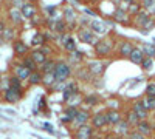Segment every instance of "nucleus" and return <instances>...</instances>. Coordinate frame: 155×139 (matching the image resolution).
Returning a JSON list of instances; mask_svg holds the SVG:
<instances>
[{
    "label": "nucleus",
    "mask_w": 155,
    "mask_h": 139,
    "mask_svg": "<svg viewBox=\"0 0 155 139\" xmlns=\"http://www.w3.org/2000/svg\"><path fill=\"white\" fill-rule=\"evenodd\" d=\"M116 45H118V39L110 31L109 34L99 37V40L93 45V53L99 59H112L116 54Z\"/></svg>",
    "instance_id": "1"
},
{
    "label": "nucleus",
    "mask_w": 155,
    "mask_h": 139,
    "mask_svg": "<svg viewBox=\"0 0 155 139\" xmlns=\"http://www.w3.org/2000/svg\"><path fill=\"white\" fill-rule=\"evenodd\" d=\"M112 20L118 25H123V27H132V16L130 12L127 11V8L124 6H115L113 12H112Z\"/></svg>",
    "instance_id": "2"
},
{
    "label": "nucleus",
    "mask_w": 155,
    "mask_h": 139,
    "mask_svg": "<svg viewBox=\"0 0 155 139\" xmlns=\"http://www.w3.org/2000/svg\"><path fill=\"white\" fill-rule=\"evenodd\" d=\"M92 108H81L79 107V110H78V113H76V116H74V119H73V122L68 125L70 127V131H74L76 128H79V127H82V125H85V124H88L90 122V119H92Z\"/></svg>",
    "instance_id": "3"
},
{
    "label": "nucleus",
    "mask_w": 155,
    "mask_h": 139,
    "mask_svg": "<svg viewBox=\"0 0 155 139\" xmlns=\"http://www.w3.org/2000/svg\"><path fill=\"white\" fill-rule=\"evenodd\" d=\"M62 5H64V6H62V11H64L62 19L67 22L70 31H76V30H78V17H79V14H78V11H76L71 5H68V3H65V2H64Z\"/></svg>",
    "instance_id": "4"
},
{
    "label": "nucleus",
    "mask_w": 155,
    "mask_h": 139,
    "mask_svg": "<svg viewBox=\"0 0 155 139\" xmlns=\"http://www.w3.org/2000/svg\"><path fill=\"white\" fill-rule=\"evenodd\" d=\"M76 39L84 45H95L99 40V36H96L88 27H78L76 30Z\"/></svg>",
    "instance_id": "5"
},
{
    "label": "nucleus",
    "mask_w": 155,
    "mask_h": 139,
    "mask_svg": "<svg viewBox=\"0 0 155 139\" xmlns=\"http://www.w3.org/2000/svg\"><path fill=\"white\" fill-rule=\"evenodd\" d=\"M54 74H56L58 82H67L73 76L71 65L68 64V62H65V60H58L56 68H54Z\"/></svg>",
    "instance_id": "6"
},
{
    "label": "nucleus",
    "mask_w": 155,
    "mask_h": 139,
    "mask_svg": "<svg viewBox=\"0 0 155 139\" xmlns=\"http://www.w3.org/2000/svg\"><path fill=\"white\" fill-rule=\"evenodd\" d=\"M106 65H107L106 59L95 57V59H88V60H85V67H87V70L92 73L95 77H99V76L104 74V71H106Z\"/></svg>",
    "instance_id": "7"
},
{
    "label": "nucleus",
    "mask_w": 155,
    "mask_h": 139,
    "mask_svg": "<svg viewBox=\"0 0 155 139\" xmlns=\"http://www.w3.org/2000/svg\"><path fill=\"white\" fill-rule=\"evenodd\" d=\"M88 28L92 30L96 36L102 37L110 33V23L107 20H101V19H90L88 22Z\"/></svg>",
    "instance_id": "8"
},
{
    "label": "nucleus",
    "mask_w": 155,
    "mask_h": 139,
    "mask_svg": "<svg viewBox=\"0 0 155 139\" xmlns=\"http://www.w3.org/2000/svg\"><path fill=\"white\" fill-rule=\"evenodd\" d=\"M135 42L130 39H121L118 40V45H116V56L121 59H127L130 56V53L135 49Z\"/></svg>",
    "instance_id": "9"
},
{
    "label": "nucleus",
    "mask_w": 155,
    "mask_h": 139,
    "mask_svg": "<svg viewBox=\"0 0 155 139\" xmlns=\"http://www.w3.org/2000/svg\"><path fill=\"white\" fill-rule=\"evenodd\" d=\"M95 133H96V130L88 122V124L82 125V127L76 128L74 131H71V136H73V139H96Z\"/></svg>",
    "instance_id": "10"
},
{
    "label": "nucleus",
    "mask_w": 155,
    "mask_h": 139,
    "mask_svg": "<svg viewBox=\"0 0 155 139\" xmlns=\"http://www.w3.org/2000/svg\"><path fill=\"white\" fill-rule=\"evenodd\" d=\"M90 124H92V127H93L96 131H102L106 127H109L107 118H106V110H101V111L93 113L92 119H90Z\"/></svg>",
    "instance_id": "11"
},
{
    "label": "nucleus",
    "mask_w": 155,
    "mask_h": 139,
    "mask_svg": "<svg viewBox=\"0 0 155 139\" xmlns=\"http://www.w3.org/2000/svg\"><path fill=\"white\" fill-rule=\"evenodd\" d=\"M61 45L64 48V51L71 53L74 49H78V39L73 34H70V31H68L65 34H61Z\"/></svg>",
    "instance_id": "12"
},
{
    "label": "nucleus",
    "mask_w": 155,
    "mask_h": 139,
    "mask_svg": "<svg viewBox=\"0 0 155 139\" xmlns=\"http://www.w3.org/2000/svg\"><path fill=\"white\" fill-rule=\"evenodd\" d=\"M134 128H137L141 134H144L146 137H152L155 134V125L150 122V119H141Z\"/></svg>",
    "instance_id": "13"
},
{
    "label": "nucleus",
    "mask_w": 155,
    "mask_h": 139,
    "mask_svg": "<svg viewBox=\"0 0 155 139\" xmlns=\"http://www.w3.org/2000/svg\"><path fill=\"white\" fill-rule=\"evenodd\" d=\"M22 97H23V91L17 90V88L8 87L6 90L3 91V99H5V102H8V104H17Z\"/></svg>",
    "instance_id": "14"
},
{
    "label": "nucleus",
    "mask_w": 155,
    "mask_h": 139,
    "mask_svg": "<svg viewBox=\"0 0 155 139\" xmlns=\"http://www.w3.org/2000/svg\"><path fill=\"white\" fill-rule=\"evenodd\" d=\"M130 108L137 113V116L140 118V121L141 119H149L150 116V111L146 108V105L143 104V100H141V99H137V100H134V102L130 104Z\"/></svg>",
    "instance_id": "15"
},
{
    "label": "nucleus",
    "mask_w": 155,
    "mask_h": 139,
    "mask_svg": "<svg viewBox=\"0 0 155 139\" xmlns=\"http://www.w3.org/2000/svg\"><path fill=\"white\" fill-rule=\"evenodd\" d=\"M106 118H107L109 127H115V125L124 118V115H123V111L118 110V108H106Z\"/></svg>",
    "instance_id": "16"
},
{
    "label": "nucleus",
    "mask_w": 155,
    "mask_h": 139,
    "mask_svg": "<svg viewBox=\"0 0 155 139\" xmlns=\"http://www.w3.org/2000/svg\"><path fill=\"white\" fill-rule=\"evenodd\" d=\"M132 128H134L132 125H130V124H129V122H127V121L123 118V119H121V121H120V122H118V124H116L115 127H113L112 133H115L116 136H123V137H127Z\"/></svg>",
    "instance_id": "17"
},
{
    "label": "nucleus",
    "mask_w": 155,
    "mask_h": 139,
    "mask_svg": "<svg viewBox=\"0 0 155 139\" xmlns=\"http://www.w3.org/2000/svg\"><path fill=\"white\" fill-rule=\"evenodd\" d=\"M81 91V87H79V82L78 81H67L65 82V87L62 90V97H64V102L73 94V93H78Z\"/></svg>",
    "instance_id": "18"
},
{
    "label": "nucleus",
    "mask_w": 155,
    "mask_h": 139,
    "mask_svg": "<svg viewBox=\"0 0 155 139\" xmlns=\"http://www.w3.org/2000/svg\"><path fill=\"white\" fill-rule=\"evenodd\" d=\"M20 11H22V16H23V19H25V20H33V19L37 16V8H36V3H31V2H28V0L22 5Z\"/></svg>",
    "instance_id": "19"
},
{
    "label": "nucleus",
    "mask_w": 155,
    "mask_h": 139,
    "mask_svg": "<svg viewBox=\"0 0 155 139\" xmlns=\"http://www.w3.org/2000/svg\"><path fill=\"white\" fill-rule=\"evenodd\" d=\"M12 49H14V54L17 57H20V59L30 54V46L25 43L22 39H16L14 42H12Z\"/></svg>",
    "instance_id": "20"
},
{
    "label": "nucleus",
    "mask_w": 155,
    "mask_h": 139,
    "mask_svg": "<svg viewBox=\"0 0 155 139\" xmlns=\"http://www.w3.org/2000/svg\"><path fill=\"white\" fill-rule=\"evenodd\" d=\"M67 62L73 67H79V65H82L84 62H85V54L82 53V51H79V49H74V51H71V53H68L67 54Z\"/></svg>",
    "instance_id": "21"
},
{
    "label": "nucleus",
    "mask_w": 155,
    "mask_h": 139,
    "mask_svg": "<svg viewBox=\"0 0 155 139\" xmlns=\"http://www.w3.org/2000/svg\"><path fill=\"white\" fill-rule=\"evenodd\" d=\"M78 107H70V105H65V108H64L62 111V116H61V122L62 124H65V125H70L76 116V113H78Z\"/></svg>",
    "instance_id": "22"
},
{
    "label": "nucleus",
    "mask_w": 155,
    "mask_h": 139,
    "mask_svg": "<svg viewBox=\"0 0 155 139\" xmlns=\"http://www.w3.org/2000/svg\"><path fill=\"white\" fill-rule=\"evenodd\" d=\"M8 17H9V22L14 25V27H17V25H20L25 19L22 16V11L20 8H16V6H11L8 9Z\"/></svg>",
    "instance_id": "23"
},
{
    "label": "nucleus",
    "mask_w": 155,
    "mask_h": 139,
    "mask_svg": "<svg viewBox=\"0 0 155 139\" xmlns=\"http://www.w3.org/2000/svg\"><path fill=\"white\" fill-rule=\"evenodd\" d=\"M150 14H149V12L146 11V9H141L140 12H137V14L135 16H132V27L134 28H141V27H143V23L147 20V17H149Z\"/></svg>",
    "instance_id": "24"
},
{
    "label": "nucleus",
    "mask_w": 155,
    "mask_h": 139,
    "mask_svg": "<svg viewBox=\"0 0 155 139\" xmlns=\"http://www.w3.org/2000/svg\"><path fill=\"white\" fill-rule=\"evenodd\" d=\"M74 76H76L78 82H79V81H82V82H90V81H92V79L95 77V76L87 70V67H85V65H84V67H79V68H76Z\"/></svg>",
    "instance_id": "25"
},
{
    "label": "nucleus",
    "mask_w": 155,
    "mask_h": 139,
    "mask_svg": "<svg viewBox=\"0 0 155 139\" xmlns=\"http://www.w3.org/2000/svg\"><path fill=\"white\" fill-rule=\"evenodd\" d=\"M14 74L17 76L20 81H28L31 71H30V70L20 62V64H16V65H14Z\"/></svg>",
    "instance_id": "26"
},
{
    "label": "nucleus",
    "mask_w": 155,
    "mask_h": 139,
    "mask_svg": "<svg viewBox=\"0 0 155 139\" xmlns=\"http://www.w3.org/2000/svg\"><path fill=\"white\" fill-rule=\"evenodd\" d=\"M144 53H143V49H141L140 46H135V49L130 53V56H129L127 59L132 62V64H135V65H141V62L144 60Z\"/></svg>",
    "instance_id": "27"
},
{
    "label": "nucleus",
    "mask_w": 155,
    "mask_h": 139,
    "mask_svg": "<svg viewBox=\"0 0 155 139\" xmlns=\"http://www.w3.org/2000/svg\"><path fill=\"white\" fill-rule=\"evenodd\" d=\"M99 104H101V97H99L98 94H95V93H92V94H84L82 105H85V107H88V108H93V107H96V105H99Z\"/></svg>",
    "instance_id": "28"
},
{
    "label": "nucleus",
    "mask_w": 155,
    "mask_h": 139,
    "mask_svg": "<svg viewBox=\"0 0 155 139\" xmlns=\"http://www.w3.org/2000/svg\"><path fill=\"white\" fill-rule=\"evenodd\" d=\"M30 56L33 57V60L36 62V64H37L39 67H41V65L44 64V62L48 59V56L42 51L41 48H34V49H31V51H30Z\"/></svg>",
    "instance_id": "29"
},
{
    "label": "nucleus",
    "mask_w": 155,
    "mask_h": 139,
    "mask_svg": "<svg viewBox=\"0 0 155 139\" xmlns=\"http://www.w3.org/2000/svg\"><path fill=\"white\" fill-rule=\"evenodd\" d=\"M82 100H84V94L81 91H78V93H73L67 100H65V105H70V107H78L79 108L82 105Z\"/></svg>",
    "instance_id": "30"
},
{
    "label": "nucleus",
    "mask_w": 155,
    "mask_h": 139,
    "mask_svg": "<svg viewBox=\"0 0 155 139\" xmlns=\"http://www.w3.org/2000/svg\"><path fill=\"white\" fill-rule=\"evenodd\" d=\"M42 77H44V73L41 70H36V71H31L30 77H28V85L31 87H36V85H42Z\"/></svg>",
    "instance_id": "31"
},
{
    "label": "nucleus",
    "mask_w": 155,
    "mask_h": 139,
    "mask_svg": "<svg viewBox=\"0 0 155 139\" xmlns=\"http://www.w3.org/2000/svg\"><path fill=\"white\" fill-rule=\"evenodd\" d=\"M45 43H47V37H45V34L41 33V31H37V33L33 36V39H31V46H34V48H41V46H44Z\"/></svg>",
    "instance_id": "32"
},
{
    "label": "nucleus",
    "mask_w": 155,
    "mask_h": 139,
    "mask_svg": "<svg viewBox=\"0 0 155 139\" xmlns=\"http://www.w3.org/2000/svg\"><path fill=\"white\" fill-rule=\"evenodd\" d=\"M138 46L143 49V53H144L146 57H153V59H155V43H150V42H141Z\"/></svg>",
    "instance_id": "33"
},
{
    "label": "nucleus",
    "mask_w": 155,
    "mask_h": 139,
    "mask_svg": "<svg viewBox=\"0 0 155 139\" xmlns=\"http://www.w3.org/2000/svg\"><path fill=\"white\" fill-rule=\"evenodd\" d=\"M56 64H58V60H54V59H51V57H48L44 64L39 67V70H41L42 73H54V68H56Z\"/></svg>",
    "instance_id": "34"
},
{
    "label": "nucleus",
    "mask_w": 155,
    "mask_h": 139,
    "mask_svg": "<svg viewBox=\"0 0 155 139\" xmlns=\"http://www.w3.org/2000/svg\"><path fill=\"white\" fill-rule=\"evenodd\" d=\"M58 79H56V74L54 73H44V77H42V85L47 88H53L56 85Z\"/></svg>",
    "instance_id": "35"
},
{
    "label": "nucleus",
    "mask_w": 155,
    "mask_h": 139,
    "mask_svg": "<svg viewBox=\"0 0 155 139\" xmlns=\"http://www.w3.org/2000/svg\"><path fill=\"white\" fill-rule=\"evenodd\" d=\"M124 119L129 122V124H130L132 125V127H135V125L140 122V118L137 116V113L130 108V107H129L127 110H126V113H124Z\"/></svg>",
    "instance_id": "36"
},
{
    "label": "nucleus",
    "mask_w": 155,
    "mask_h": 139,
    "mask_svg": "<svg viewBox=\"0 0 155 139\" xmlns=\"http://www.w3.org/2000/svg\"><path fill=\"white\" fill-rule=\"evenodd\" d=\"M141 70L144 73H152L153 68H155V59L153 57H144V60L141 62Z\"/></svg>",
    "instance_id": "37"
},
{
    "label": "nucleus",
    "mask_w": 155,
    "mask_h": 139,
    "mask_svg": "<svg viewBox=\"0 0 155 139\" xmlns=\"http://www.w3.org/2000/svg\"><path fill=\"white\" fill-rule=\"evenodd\" d=\"M22 64L27 67L30 71H36V70H39V65L33 60V57H31L30 54H28V56H25V57H22Z\"/></svg>",
    "instance_id": "38"
},
{
    "label": "nucleus",
    "mask_w": 155,
    "mask_h": 139,
    "mask_svg": "<svg viewBox=\"0 0 155 139\" xmlns=\"http://www.w3.org/2000/svg\"><path fill=\"white\" fill-rule=\"evenodd\" d=\"M22 82L23 81H20L16 74H12V76H9L8 77V87H12V88H17V90H20V91H23V87H22Z\"/></svg>",
    "instance_id": "39"
},
{
    "label": "nucleus",
    "mask_w": 155,
    "mask_h": 139,
    "mask_svg": "<svg viewBox=\"0 0 155 139\" xmlns=\"http://www.w3.org/2000/svg\"><path fill=\"white\" fill-rule=\"evenodd\" d=\"M141 100H143V104L146 105V108L149 111H155V96H143L141 97Z\"/></svg>",
    "instance_id": "40"
},
{
    "label": "nucleus",
    "mask_w": 155,
    "mask_h": 139,
    "mask_svg": "<svg viewBox=\"0 0 155 139\" xmlns=\"http://www.w3.org/2000/svg\"><path fill=\"white\" fill-rule=\"evenodd\" d=\"M153 28H155V17L153 16H149L147 20L143 23V27H141V31H143V33H149Z\"/></svg>",
    "instance_id": "41"
},
{
    "label": "nucleus",
    "mask_w": 155,
    "mask_h": 139,
    "mask_svg": "<svg viewBox=\"0 0 155 139\" xmlns=\"http://www.w3.org/2000/svg\"><path fill=\"white\" fill-rule=\"evenodd\" d=\"M141 9H143V6H141V2H140V0H137V2H134L132 5L127 6V11L130 12V16H135L137 12H140Z\"/></svg>",
    "instance_id": "42"
},
{
    "label": "nucleus",
    "mask_w": 155,
    "mask_h": 139,
    "mask_svg": "<svg viewBox=\"0 0 155 139\" xmlns=\"http://www.w3.org/2000/svg\"><path fill=\"white\" fill-rule=\"evenodd\" d=\"M106 107H107V108H118V110H121V108H120V107H121L120 100H118V99H113V97L106 100Z\"/></svg>",
    "instance_id": "43"
},
{
    "label": "nucleus",
    "mask_w": 155,
    "mask_h": 139,
    "mask_svg": "<svg viewBox=\"0 0 155 139\" xmlns=\"http://www.w3.org/2000/svg\"><path fill=\"white\" fill-rule=\"evenodd\" d=\"M127 139H147V137L144 134H141L137 128H132L130 133H129V136H127Z\"/></svg>",
    "instance_id": "44"
},
{
    "label": "nucleus",
    "mask_w": 155,
    "mask_h": 139,
    "mask_svg": "<svg viewBox=\"0 0 155 139\" xmlns=\"http://www.w3.org/2000/svg\"><path fill=\"white\" fill-rule=\"evenodd\" d=\"M146 96H155V82H149L146 85V90H144Z\"/></svg>",
    "instance_id": "45"
},
{
    "label": "nucleus",
    "mask_w": 155,
    "mask_h": 139,
    "mask_svg": "<svg viewBox=\"0 0 155 139\" xmlns=\"http://www.w3.org/2000/svg\"><path fill=\"white\" fill-rule=\"evenodd\" d=\"M84 12H85V16H92V17H98V11H95V9H90V8H85V9H84Z\"/></svg>",
    "instance_id": "46"
},
{
    "label": "nucleus",
    "mask_w": 155,
    "mask_h": 139,
    "mask_svg": "<svg viewBox=\"0 0 155 139\" xmlns=\"http://www.w3.org/2000/svg\"><path fill=\"white\" fill-rule=\"evenodd\" d=\"M27 2V0H11V6H16V8H22V5Z\"/></svg>",
    "instance_id": "47"
},
{
    "label": "nucleus",
    "mask_w": 155,
    "mask_h": 139,
    "mask_svg": "<svg viewBox=\"0 0 155 139\" xmlns=\"http://www.w3.org/2000/svg\"><path fill=\"white\" fill-rule=\"evenodd\" d=\"M134 2H137V0H120V3H121L124 8H127L129 5H132Z\"/></svg>",
    "instance_id": "48"
},
{
    "label": "nucleus",
    "mask_w": 155,
    "mask_h": 139,
    "mask_svg": "<svg viewBox=\"0 0 155 139\" xmlns=\"http://www.w3.org/2000/svg\"><path fill=\"white\" fill-rule=\"evenodd\" d=\"M5 30H6V25H5V22L0 20V36L3 34V31H5Z\"/></svg>",
    "instance_id": "49"
},
{
    "label": "nucleus",
    "mask_w": 155,
    "mask_h": 139,
    "mask_svg": "<svg viewBox=\"0 0 155 139\" xmlns=\"http://www.w3.org/2000/svg\"><path fill=\"white\" fill-rule=\"evenodd\" d=\"M44 127H45V130H47V131H50V133H53V134H54V130H53V127H51L50 124H45Z\"/></svg>",
    "instance_id": "50"
},
{
    "label": "nucleus",
    "mask_w": 155,
    "mask_h": 139,
    "mask_svg": "<svg viewBox=\"0 0 155 139\" xmlns=\"http://www.w3.org/2000/svg\"><path fill=\"white\" fill-rule=\"evenodd\" d=\"M28 2H31V3H37L39 0H28Z\"/></svg>",
    "instance_id": "51"
},
{
    "label": "nucleus",
    "mask_w": 155,
    "mask_h": 139,
    "mask_svg": "<svg viewBox=\"0 0 155 139\" xmlns=\"http://www.w3.org/2000/svg\"><path fill=\"white\" fill-rule=\"evenodd\" d=\"M2 42H3V37H2V36H0V45H2Z\"/></svg>",
    "instance_id": "52"
},
{
    "label": "nucleus",
    "mask_w": 155,
    "mask_h": 139,
    "mask_svg": "<svg viewBox=\"0 0 155 139\" xmlns=\"http://www.w3.org/2000/svg\"><path fill=\"white\" fill-rule=\"evenodd\" d=\"M2 5H3V0H0V8H2Z\"/></svg>",
    "instance_id": "53"
},
{
    "label": "nucleus",
    "mask_w": 155,
    "mask_h": 139,
    "mask_svg": "<svg viewBox=\"0 0 155 139\" xmlns=\"http://www.w3.org/2000/svg\"><path fill=\"white\" fill-rule=\"evenodd\" d=\"M153 119H155V111H153Z\"/></svg>",
    "instance_id": "54"
},
{
    "label": "nucleus",
    "mask_w": 155,
    "mask_h": 139,
    "mask_svg": "<svg viewBox=\"0 0 155 139\" xmlns=\"http://www.w3.org/2000/svg\"><path fill=\"white\" fill-rule=\"evenodd\" d=\"M113 2H120V0H113Z\"/></svg>",
    "instance_id": "55"
},
{
    "label": "nucleus",
    "mask_w": 155,
    "mask_h": 139,
    "mask_svg": "<svg viewBox=\"0 0 155 139\" xmlns=\"http://www.w3.org/2000/svg\"><path fill=\"white\" fill-rule=\"evenodd\" d=\"M93 2H96V0H93Z\"/></svg>",
    "instance_id": "56"
},
{
    "label": "nucleus",
    "mask_w": 155,
    "mask_h": 139,
    "mask_svg": "<svg viewBox=\"0 0 155 139\" xmlns=\"http://www.w3.org/2000/svg\"><path fill=\"white\" fill-rule=\"evenodd\" d=\"M102 139H104V137H102Z\"/></svg>",
    "instance_id": "57"
},
{
    "label": "nucleus",
    "mask_w": 155,
    "mask_h": 139,
    "mask_svg": "<svg viewBox=\"0 0 155 139\" xmlns=\"http://www.w3.org/2000/svg\"><path fill=\"white\" fill-rule=\"evenodd\" d=\"M126 139H127V137H126Z\"/></svg>",
    "instance_id": "58"
}]
</instances>
